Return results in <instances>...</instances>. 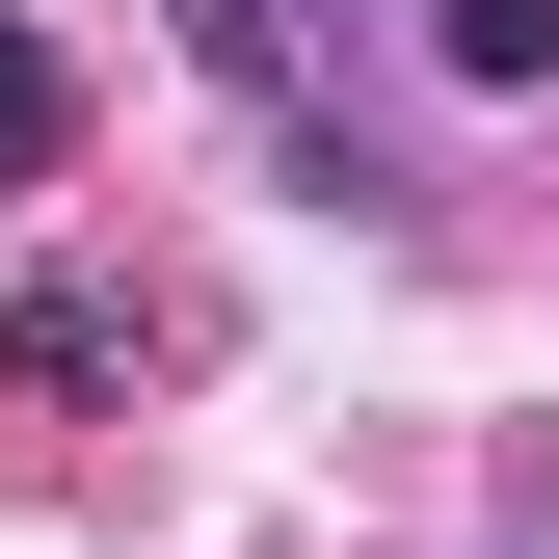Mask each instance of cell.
<instances>
[{
    "instance_id": "obj_3",
    "label": "cell",
    "mask_w": 559,
    "mask_h": 559,
    "mask_svg": "<svg viewBox=\"0 0 559 559\" xmlns=\"http://www.w3.org/2000/svg\"><path fill=\"white\" fill-rule=\"evenodd\" d=\"M187 53H214L240 107H294V0H187Z\"/></svg>"
},
{
    "instance_id": "obj_2",
    "label": "cell",
    "mask_w": 559,
    "mask_h": 559,
    "mask_svg": "<svg viewBox=\"0 0 559 559\" xmlns=\"http://www.w3.org/2000/svg\"><path fill=\"white\" fill-rule=\"evenodd\" d=\"M427 53H453L479 107H507V81H559V0H427Z\"/></svg>"
},
{
    "instance_id": "obj_1",
    "label": "cell",
    "mask_w": 559,
    "mask_h": 559,
    "mask_svg": "<svg viewBox=\"0 0 559 559\" xmlns=\"http://www.w3.org/2000/svg\"><path fill=\"white\" fill-rule=\"evenodd\" d=\"M53 160H81V53H53V27H0V187H53Z\"/></svg>"
}]
</instances>
